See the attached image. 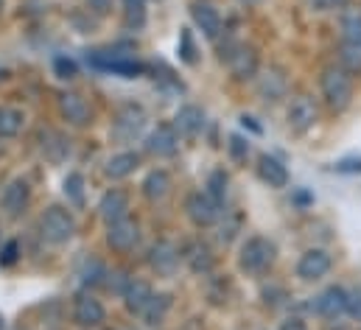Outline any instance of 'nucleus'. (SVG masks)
Instances as JSON below:
<instances>
[{
  "label": "nucleus",
  "mask_w": 361,
  "mask_h": 330,
  "mask_svg": "<svg viewBox=\"0 0 361 330\" xmlns=\"http://www.w3.org/2000/svg\"><path fill=\"white\" fill-rule=\"evenodd\" d=\"M319 84H322V95H325L331 109L342 112V109L350 106V101H353V79H350V73L345 68H325Z\"/></svg>",
  "instance_id": "nucleus-1"
},
{
  "label": "nucleus",
  "mask_w": 361,
  "mask_h": 330,
  "mask_svg": "<svg viewBox=\"0 0 361 330\" xmlns=\"http://www.w3.org/2000/svg\"><path fill=\"white\" fill-rule=\"evenodd\" d=\"M39 227H42V238L51 241V244H68L73 238V233H76L73 216L68 210H62V207H48L42 213Z\"/></svg>",
  "instance_id": "nucleus-2"
},
{
  "label": "nucleus",
  "mask_w": 361,
  "mask_h": 330,
  "mask_svg": "<svg viewBox=\"0 0 361 330\" xmlns=\"http://www.w3.org/2000/svg\"><path fill=\"white\" fill-rule=\"evenodd\" d=\"M274 255L277 247L271 244L269 238H250L244 247H241V269L250 271V274H264L274 263Z\"/></svg>",
  "instance_id": "nucleus-3"
},
{
  "label": "nucleus",
  "mask_w": 361,
  "mask_h": 330,
  "mask_svg": "<svg viewBox=\"0 0 361 330\" xmlns=\"http://www.w3.org/2000/svg\"><path fill=\"white\" fill-rule=\"evenodd\" d=\"M185 210H188V219L196 224V227H210L219 221V202L207 193V190H196L188 196L185 202Z\"/></svg>",
  "instance_id": "nucleus-4"
},
{
  "label": "nucleus",
  "mask_w": 361,
  "mask_h": 330,
  "mask_svg": "<svg viewBox=\"0 0 361 330\" xmlns=\"http://www.w3.org/2000/svg\"><path fill=\"white\" fill-rule=\"evenodd\" d=\"M190 17H193V23L199 25V31H202L207 39H216V37L221 34V14H219V8H216L213 3L196 0V3L190 6Z\"/></svg>",
  "instance_id": "nucleus-5"
},
{
  "label": "nucleus",
  "mask_w": 361,
  "mask_h": 330,
  "mask_svg": "<svg viewBox=\"0 0 361 330\" xmlns=\"http://www.w3.org/2000/svg\"><path fill=\"white\" fill-rule=\"evenodd\" d=\"M314 123H317V104H314L308 95L294 98L291 106H288V126H291L297 135H302V132H308Z\"/></svg>",
  "instance_id": "nucleus-6"
},
{
  "label": "nucleus",
  "mask_w": 361,
  "mask_h": 330,
  "mask_svg": "<svg viewBox=\"0 0 361 330\" xmlns=\"http://www.w3.org/2000/svg\"><path fill=\"white\" fill-rule=\"evenodd\" d=\"M177 146H180V135H177V129L169 126V123L157 126V129L146 138V152H149V154H157V157H171V154L177 152Z\"/></svg>",
  "instance_id": "nucleus-7"
},
{
  "label": "nucleus",
  "mask_w": 361,
  "mask_h": 330,
  "mask_svg": "<svg viewBox=\"0 0 361 330\" xmlns=\"http://www.w3.org/2000/svg\"><path fill=\"white\" fill-rule=\"evenodd\" d=\"M137 238H140V227H137V221H132L129 216L121 219V221H115V224H109L106 241H109V247L112 249L129 252V249L137 244Z\"/></svg>",
  "instance_id": "nucleus-8"
},
{
  "label": "nucleus",
  "mask_w": 361,
  "mask_h": 330,
  "mask_svg": "<svg viewBox=\"0 0 361 330\" xmlns=\"http://www.w3.org/2000/svg\"><path fill=\"white\" fill-rule=\"evenodd\" d=\"M149 263H152V269L157 271V274H174L177 271V266H180V249L174 247L171 241H157L152 252H149Z\"/></svg>",
  "instance_id": "nucleus-9"
},
{
  "label": "nucleus",
  "mask_w": 361,
  "mask_h": 330,
  "mask_svg": "<svg viewBox=\"0 0 361 330\" xmlns=\"http://www.w3.org/2000/svg\"><path fill=\"white\" fill-rule=\"evenodd\" d=\"M227 65L235 79H252L258 73V54L247 45H235L233 54H227Z\"/></svg>",
  "instance_id": "nucleus-10"
},
{
  "label": "nucleus",
  "mask_w": 361,
  "mask_h": 330,
  "mask_svg": "<svg viewBox=\"0 0 361 330\" xmlns=\"http://www.w3.org/2000/svg\"><path fill=\"white\" fill-rule=\"evenodd\" d=\"M331 271V257H328V252H322V249H308L302 257H300V263H297V274L302 277V280H319V277H325Z\"/></svg>",
  "instance_id": "nucleus-11"
},
{
  "label": "nucleus",
  "mask_w": 361,
  "mask_h": 330,
  "mask_svg": "<svg viewBox=\"0 0 361 330\" xmlns=\"http://www.w3.org/2000/svg\"><path fill=\"white\" fill-rule=\"evenodd\" d=\"M73 319L82 328H95V325L104 322V305L95 297H90V294H82L73 302Z\"/></svg>",
  "instance_id": "nucleus-12"
},
{
  "label": "nucleus",
  "mask_w": 361,
  "mask_h": 330,
  "mask_svg": "<svg viewBox=\"0 0 361 330\" xmlns=\"http://www.w3.org/2000/svg\"><path fill=\"white\" fill-rule=\"evenodd\" d=\"M143 123H146V112H143L140 106L129 104V106H123V109L118 112V118H115V135L123 138V140H132V138L143 129Z\"/></svg>",
  "instance_id": "nucleus-13"
},
{
  "label": "nucleus",
  "mask_w": 361,
  "mask_h": 330,
  "mask_svg": "<svg viewBox=\"0 0 361 330\" xmlns=\"http://www.w3.org/2000/svg\"><path fill=\"white\" fill-rule=\"evenodd\" d=\"M98 213H101V219H104L106 224H115V221L126 219V216H129V199H126V193H123V190H109V193H104V199H101V204H98Z\"/></svg>",
  "instance_id": "nucleus-14"
},
{
  "label": "nucleus",
  "mask_w": 361,
  "mask_h": 330,
  "mask_svg": "<svg viewBox=\"0 0 361 330\" xmlns=\"http://www.w3.org/2000/svg\"><path fill=\"white\" fill-rule=\"evenodd\" d=\"M345 308H348V291L339 286H331L317 297V311L325 319H336L339 314H345Z\"/></svg>",
  "instance_id": "nucleus-15"
},
{
  "label": "nucleus",
  "mask_w": 361,
  "mask_h": 330,
  "mask_svg": "<svg viewBox=\"0 0 361 330\" xmlns=\"http://www.w3.org/2000/svg\"><path fill=\"white\" fill-rule=\"evenodd\" d=\"M174 129L185 138H196L204 129V112L199 106H193V104L180 106L177 115H174Z\"/></svg>",
  "instance_id": "nucleus-16"
},
{
  "label": "nucleus",
  "mask_w": 361,
  "mask_h": 330,
  "mask_svg": "<svg viewBox=\"0 0 361 330\" xmlns=\"http://www.w3.org/2000/svg\"><path fill=\"white\" fill-rule=\"evenodd\" d=\"M59 109H62V115H65L71 123H76V126H85V123L90 121V106H87V101H85L82 95H76V92H65L62 101H59Z\"/></svg>",
  "instance_id": "nucleus-17"
},
{
  "label": "nucleus",
  "mask_w": 361,
  "mask_h": 330,
  "mask_svg": "<svg viewBox=\"0 0 361 330\" xmlns=\"http://www.w3.org/2000/svg\"><path fill=\"white\" fill-rule=\"evenodd\" d=\"M25 204H28V185L23 179L8 182L6 190H3V210L8 216H20L25 210Z\"/></svg>",
  "instance_id": "nucleus-18"
},
{
  "label": "nucleus",
  "mask_w": 361,
  "mask_h": 330,
  "mask_svg": "<svg viewBox=\"0 0 361 330\" xmlns=\"http://www.w3.org/2000/svg\"><path fill=\"white\" fill-rule=\"evenodd\" d=\"M258 173H261V179H264L269 188H286V185H288V171H286V165L280 163L277 157L264 154V157L258 160Z\"/></svg>",
  "instance_id": "nucleus-19"
},
{
  "label": "nucleus",
  "mask_w": 361,
  "mask_h": 330,
  "mask_svg": "<svg viewBox=\"0 0 361 330\" xmlns=\"http://www.w3.org/2000/svg\"><path fill=\"white\" fill-rule=\"evenodd\" d=\"M143 193L149 202H163L171 193V176L166 171H152L143 182Z\"/></svg>",
  "instance_id": "nucleus-20"
},
{
  "label": "nucleus",
  "mask_w": 361,
  "mask_h": 330,
  "mask_svg": "<svg viewBox=\"0 0 361 330\" xmlns=\"http://www.w3.org/2000/svg\"><path fill=\"white\" fill-rule=\"evenodd\" d=\"M123 300H126V308H129L132 314H140V311L146 308V302L152 300V288H149V283H143V280H132V283L126 286V291H123Z\"/></svg>",
  "instance_id": "nucleus-21"
},
{
  "label": "nucleus",
  "mask_w": 361,
  "mask_h": 330,
  "mask_svg": "<svg viewBox=\"0 0 361 330\" xmlns=\"http://www.w3.org/2000/svg\"><path fill=\"white\" fill-rule=\"evenodd\" d=\"M185 260H188V266L196 271V274H202V271H210V266H213V255H210V249L204 247L202 241H193V244H188L185 249V255H182Z\"/></svg>",
  "instance_id": "nucleus-22"
},
{
  "label": "nucleus",
  "mask_w": 361,
  "mask_h": 330,
  "mask_svg": "<svg viewBox=\"0 0 361 330\" xmlns=\"http://www.w3.org/2000/svg\"><path fill=\"white\" fill-rule=\"evenodd\" d=\"M137 154H132V152H121V154H115V157H109V163H106V176H112V179H123V176H129L135 168H137Z\"/></svg>",
  "instance_id": "nucleus-23"
},
{
  "label": "nucleus",
  "mask_w": 361,
  "mask_h": 330,
  "mask_svg": "<svg viewBox=\"0 0 361 330\" xmlns=\"http://www.w3.org/2000/svg\"><path fill=\"white\" fill-rule=\"evenodd\" d=\"M169 308H171V297L169 294H152V300L146 302V308L140 311V317L149 322V325H160L163 319H166V314H169Z\"/></svg>",
  "instance_id": "nucleus-24"
},
{
  "label": "nucleus",
  "mask_w": 361,
  "mask_h": 330,
  "mask_svg": "<svg viewBox=\"0 0 361 330\" xmlns=\"http://www.w3.org/2000/svg\"><path fill=\"white\" fill-rule=\"evenodd\" d=\"M258 92H261L264 101H277V98L286 92V76H283L280 71L264 73L261 82H258Z\"/></svg>",
  "instance_id": "nucleus-25"
},
{
  "label": "nucleus",
  "mask_w": 361,
  "mask_h": 330,
  "mask_svg": "<svg viewBox=\"0 0 361 330\" xmlns=\"http://www.w3.org/2000/svg\"><path fill=\"white\" fill-rule=\"evenodd\" d=\"M25 123V115L20 109H11V106H3L0 109V138H14Z\"/></svg>",
  "instance_id": "nucleus-26"
},
{
  "label": "nucleus",
  "mask_w": 361,
  "mask_h": 330,
  "mask_svg": "<svg viewBox=\"0 0 361 330\" xmlns=\"http://www.w3.org/2000/svg\"><path fill=\"white\" fill-rule=\"evenodd\" d=\"M339 59L345 65L348 73H361V45L359 42H342L339 48Z\"/></svg>",
  "instance_id": "nucleus-27"
},
{
  "label": "nucleus",
  "mask_w": 361,
  "mask_h": 330,
  "mask_svg": "<svg viewBox=\"0 0 361 330\" xmlns=\"http://www.w3.org/2000/svg\"><path fill=\"white\" fill-rule=\"evenodd\" d=\"M65 193H68V199H71L76 207H82V204H85V176H82V173H71V176L65 179Z\"/></svg>",
  "instance_id": "nucleus-28"
},
{
  "label": "nucleus",
  "mask_w": 361,
  "mask_h": 330,
  "mask_svg": "<svg viewBox=\"0 0 361 330\" xmlns=\"http://www.w3.org/2000/svg\"><path fill=\"white\" fill-rule=\"evenodd\" d=\"M342 34H345V42H359L361 45V11L342 17Z\"/></svg>",
  "instance_id": "nucleus-29"
},
{
  "label": "nucleus",
  "mask_w": 361,
  "mask_h": 330,
  "mask_svg": "<svg viewBox=\"0 0 361 330\" xmlns=\"http://www.w3.org/2000/svg\"><path fill=\"white\" fill-rule=\"evenodd\" d=\"M207 193L221 204V199L227 196V173L224 171H213L207 179Z\"/></svg>",
  "instance_id": "nucleus-30"
},
{
  "label": "nucleus",
  "mask_w": 361,
  "mask_h": 330,
  "mask_svg": "<svg viewBox=\"0 0 361 330\" xmlns=\"http://www.w3.org/2000/svg\"><path fill=\"white\" fill-rule=\"evenodd\" d=\"M180 56L182 62H188V65L196 62V48H193V39H190V31L188 28H182L180 34Z\"/></svg>",
  "instance_id": "nucleus-31"
},
{
  "label": "nucleus",
  "mask_w": 361,
  "mask_h": 330,
  "mask_svg": "<svg viewBox=\"0 0 361 330\" xmlns=\"http://www.w3.org/2000/svg\"><path fill=\"white\" fill-rule=\"evenodd\" d=\"M106 277H109V280H106V286H109L112 291H118V294H123V291H126V286L132 283V277H126V271H109Z\"/></svg>",
  "instance_id": "nucleus-32"
},
{
  "label": "nucleus",
  "mask_w": 361,
  "mask_h": 330,
  "mask_svg": "<svg viewBox=\"0 0 361 330\" xmlns=\"http://www.w3.org/2000/svg\"><path fill=\"white\" fill-rule=\"evenodd\" d=\"M54 68H56L59 79H73V76H76V62H73V59H65V56H59V59L54 62Z\"/></svg>",
  "instance_id": "nucleus-33"
},
{
  "label": "nucleus",
  "mask_w": 361,
  "mask_h": 330,
  "mask_svg": "<svg viewBox=\"0 0 361 330\" xmlns=\"http://www.w3.org/2000/svg\"><path fill=\"white\" fill-rule=\"evenodd\" d=\"M353 319H359L361 322V291H350L348 294V308H345Z\"/></svg>",
  "instance_id": "nucleus-34"
},
{
  "label": "nucleus",
  "mask_w": 361,
  "mask_h": 330,
  "mask_svg": "<svg viewBox=\"0 0 361 330\" xmlns=\"http://www.w3.org/2000/svg\"><path fill=\"white\" fill-rule=\"evenodd\" d=\"M230 152H233V157H235V160H244V157H247V152H250V146L244 143V138L233 135V138H230Z\"/></svg>",
  "instance_id": "nucleus-35"
},
{
  "label": "nucleus",
  "mask_w": 361,
  "mask_h": 330,
  "mask_svg": "<svg viewBox=\"0 0 361 330\" xmlns=\"http://www.w3.org/2000/svg\"><path fill=\"white\" fill-rule=\"evenodd\" d=\"M17 255H20L17 241H8L6 247L0 249V263H3V266H8V263H14V260H17Z\"/></svg>",
  "instance_id": "nucleus-36"
},
{
  "label": "nucleus",
  "mask_w": 361,
  "mask_h": 330,
  "mask_svg": "<svg viewBox=\"0 0 361 330\" xmlns=\"http://www.w3.org/2000/svg\"><path fill=\"white\" fill-rule=\"evenodd\" d=\"M317 6V11H325V8H345L350 0H311Z\"/></svg>",
  "instance_id": "nucleus-37"
},
{
  "label": "nucleus",
  "mask_w": 361,
  "mask_h": 330,
  "mask_svg": "<svg viewBox=\"0 0 361 330\" xmlns=\"http://www.w3.org/2000/svg\"><path fill=\"white\" fill-rule=\"evenodd\" d=\"M339 173H353V171H361V160H342L336 165Z\"/></svg>",
  "instance_id": "nucleus-38"
},
{
  "label": "nucleus",
  "mask_w": 361,
  "mask_h": 330,
  "mask_svg": "<svg viewBox=\"0 0 361 330\" xmlns=\"http://www.w3.org/2000/svg\"><path fill=\"white\" fill-rule=\"evenodd\" d=\"M87 3H90L92 11H98V14H106L112 8V0H87Z\"/></svg>",
  "instance_id": "nucleus-39"
},
{
  "label": "nucleus",
  "mask_w": 361,
  "mask_h": 330,
  "mask_svg": "<svg viewBox=\"0 0 361 330\" xmlns=\"http://www.w3.org/2000/svg\"><path fill=\"white\" fill-rule=\"evenodd\" d=\"M280 330H308V328H305V322H300V319H288V322H283Z\"/></svg>",
  "instance_id": "nucleus-40"
},
{
  "label": "nucleus",
  "mask_w": 361,
  "mask_h": 330,
  "mask_svg": "<svg viewBox=\"0 0 361 330\" xmlns=\"http://www.w3.org/2000/svg\"><path fill=\"white\" fill-rule=\"evenodd\" d=\"M126 3V11H143L146 0H123Z\"/></svg>",
  "instance_id": "nucleus-41"
},
{
  "label": "nucleus",
  "mask_w": 361,
  "mask_h": 330,
  "mask_svg": "<svg viewBox=\"0 0 361 330\" xmlns=\"http://www.w3.org/2000/svg\"><path fill=\"white\" fill-rule=\"evenodd\" d=\"M241 123H244V126H250V129H252V132H261V126H258V123H255V121H252V118H247V115H244V118H241Z\"/></svg>",
  "instance_id": "nucleus-42"
},
{
  "label": "nucleus",
  "mask_w": 361,
  "mask_h": 330,
  "mask_svg": "<svg viewBox=\"0 0 361 330\" xmlns=\"http://www.w3.org/2000/svg\"><path fill=\"white\" fill-rule=\"evenodd\" d=\"M244 3H258V0H244Z\"/></svg>",
  "instance_id": "nucleus-43"
},
{
  "label": "nucleus",
  "mask_w": 361,
  "mask_h": 330,
  "mask_svg": "<svg viewBox=\"0 0 361 330\" xmlns=\"http://www.w3.org/2000/svg\"><path fill=\"white\" fill-rule=\"evenodd\" d=\"M0 330H3V317H0Z\"/></svg>",
  "instance_id": "nucleus-44"
},
{
  "label": "nucleus",
  "mask_w": 361,
  "mask_h": 330,
  "mask_svg": "<svg viewBox=\"0 0 361 330\" xmlns=\"http://www.w3.org/2000/svg\"><path fill=\"white\" fill-rule=\"evenodd\" d=\"M0 6H3V0H0Z\"/></svg>",
  "instance_id": "nucleus-45"
}]
</instances>
